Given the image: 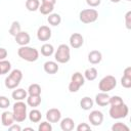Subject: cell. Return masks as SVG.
Returning <instances> with one entry per match:
<instances>
[{"label":"cell","instance_id":"7a4b0ae2","mask_svg":"<svg viewBox=\"0 0 131 131\" xmlns=\"http://www.w3.org/2000/svg\"><path fill=\"white\" fill-rule=\"evenodd\" d=\"M12 114H13V117H14V121L15 122H24L26 119H27V104L23 101V100H19V101H16L14 104H13V107H12Z\"/></svg>","mask_w":131,"mask_h":131},{"label":"cell","instance_id":"ee69618b","mask_svg":"<svg viewBox=\"0 0 131 131\" xmlns=\"http://www.w3.org/2000/svg\"><path fill=\"white\" fill-rule=\"evenodd\" d=\"M127 1H131V0H127Z\"/></svg>","mask_w":131,"mask_h":131},{"label":"cell","instance_id":"ac0fdd59","mask_svg":"<svg viewBox=\"0 0 131 131\" xmlns=\"http://www.w3.org/2000/svg\"><path fill=\"white\" fill-rule=\"evenodd\" d=\"M74 127H75V123L72 118H64L60 122V128L62 131H72Z\"/></svg>","mask_w":131,"mask_h":131},{"label":"cell","instance_id":"f546056e","mask_svg":"<svg viewBox=\"0 0 131 131\" xmlns=\"http://www.w3.org/2000/svg\"><path fill=\"white\" fill-rule=\"evenodd\" d=\"M20 31H21V30H20V25H19V23L16 21V20L12 21V24H11V26H10V29H9V34H10L11 36L15 37Z\"/></svg>","mask_w":131,"mask_h":131},{"label":"cell","instance_id":"60d3db41","mask_svg":"<svg viewBox=\"0 0 131 131\" xmlns=\"http://www.w3.org/2000/svg\"><path fill=\"white\" fill-rule=\"evenodd\" d=\"M123 76L128 77V78H131V67H127V68L124 70V74H123Z\"/></svg>","mask_w":131,"mask_h":131},{"label":"cell","instance_id":"2e32d148","mask_svg":"<svg viewBox=\"0 0 131 131\" xmlns=\"http://www.w3.org/2000/svg\"><path fill=\"white\" fill-rule=\"evenodd\" d=\"M102 59V54L98 50H92L88 54V61L92 64H97L101 61Z\"/></svg>","mask_w":131,"mask_h":131},{"label":"cell","instance_id":"f1b7e54d","mask_svg":"<svg viewBox=\"0 0 131 131\" xmlns=\"http://www.w3.org/2000/svg\"><path fill=\"white\" fill-rule=\"evenodd\" d=\"M28 93L29 95H41V87L39 84L33 83L29 86L28 88Z\"/></svg>","mask_w":131,"mask_h":131},{"label":"cell","instance_id":"d590c367","mask_svg":"<svg viewBox=\"0 0 131 131\" xmlns=\"http://www.w3.org/2000/svg\"><path fill=\"white\" fill-rule=\"evenodd\" d=\"M125 25L128 30L131 29V11H128L125 14Z\"/></svg>","mask_w":131,"mask_h":131},{"label":"cell","instance_id":"5bb4252c","mask_svg":"<svg viewBox=\"0 0 131 131\" xmlns=\"http://www.w3.org/2000/svg\"><path fill=\"white\" fill-rule=\"evenodd\" d=\"M14 117H13V114L9 111H5L2 113L1 115V123L3 126L5 127H9L10 125H12L14 123Z\"/></svg>","mask_w":131,"mask_h":131},{"label":"cell","instance_id":"3957f363","mask_svg":"<svg viewBox=\"0 0 131 131\" xmlns=\"http://www.w3.org/2000/svg\"><path fill=\"white\" fill-rule=\"evenodd\" d=\"M23 79V73L20 70H12L8 77L5 79V87L8 89H15Z\"/></svg>","mask_w":131,"mask_h":131},{"label":"cell","instance_id":"b9f144b4","mask_svg":"<svg viewBox=\"0 0 131 131\" xmlns=\"http://www.w3.org/2000/svg\"><path fill=\"white\" fill-rule=\"evenodd\" d=\"M42 3H47V4L54 5L56 3V0H42Z\"/></svg>","mask_w":131,"mask_h":131},{"label":"cell","instance_id":"4fadbf2b","mask_svg":"<svg viewBox=\"0 0 131 131\" xmlns=\"http://www.w3.org/2000/svg\"><path fill=\"white\" fill-rule=\"evenodd\" d=\"M14 38H15V42H16L19 46H26V45H28V44L30 43V41H31V37H30L29 33L23 32V31H20Z\"/></svg>","mask_w":131,"mask_h":131},{"label":"cell","instance_id":"277c9868","mask_svg":"<svg viewBox=\"0 0 131 131\" xmlns=\"http://www.w3.org/2000/svg\"><path fill=\"white\" fill-rule=\"evenodd\" d=\"M54 58L59 63H67L71 58V50L69 45L60 44L54 53Z\"/></svg>","mask_w":131,"mask_h":131},{"label":"cell","instance_id":"e0dca14e","mask_svg":"<svg viewBox=\"0 0 131 131\" xmlns=\"http://www.w3.org/2000/svg\"><path fill=\"white\" fill-rule=\"evenodd\" d=\"M43 69L44 71L47 73V74H50V75H53V74H56L57 71H58V64L57 62L55 61H52V60H48L44 63L43 66Z\"/></svg>","mask_w":131,"mask_h":131},{"label":"cell","instance_id":"9a60e30c","mask_svg":"<svg viewBox=\"0 0 131 131\" xmlns=\"http://www.w3.org/2000/svg\"><path fill=\"white\" fill-rule=\"evenodd\" d=\"M110 97L111 96L107 94V92H100V93L96 94L95 102L99 106H106L107 104H110Z\"/></svg>","mask_w":131,"mask_h":131},{"label":"cell","instance_id":"836d02e7","mask_svg":"<svg viewBox=\"0 0 131 131\" xmlns=\"http://www.w3.org/2000/svg\"><path fill=\"white\" fill-rule=\"evenodd\" d=\"M10 105V100L6 96H0V108H7Z\"/></svg>","mask_w":131,"mask_h":131},{"label":"cell","instance_id":"603a6c76","mask_svg":"<svg viewBox=\"0 0 131 131\" xmlns=\"http://www.w3.org/2000/svg\"><path fill=\"white\" fill-rule=\"evenodd\" d=\"M27 103L28 105L32 107H37L41 103V96L40 95H29V97H27Z\"/></svg>","mask_w":131,"mask_h":131},{"label":"cell","instance_id":"d6a6232c","mask_svg":"<svg viewBox=\"0 0 131 131\" xmlns=\"http://www.w3.org/2000/svg\"><path fill=\"white\" fill-rule=\"evenodd\" d=\"M39 131H52V126L50 124V122H41L39 127H38Z\"/></svg>","mask_w":131,"mask_h":131},{"label":"cell","instance_id":"30bf717a","mask_svg":"<svg viewBox=\"0 0 131 131\" xmlns=\"http://www.w3.org/2000/svg\"><path fill=\"white\" fill-rule=\"evenodd\" d=\"M37 38L39 41H48L51 38V30L47 26H41L37 31Z\"/></svg>","mask_w":131,"mask_h":131},{"label":"cell","instance_id":"44dd1931","mask_svg":"<svg viewBox=\"0 0 131 131\" xmlns=\"http://www.w3.org/2000/svg\"><path fill=\"white\" fill-rule=\"evenodd\" d=\"M54 53V47L52 44L45 43L41 46V54L43 56H51Z\"/></svg>","mask_w":131,"mask_h":131},{"label":"cell","instance_id":"f35d334b","mask_svg":"<svg viewBox=\"0 0 131 131\" xmlns=\"http://www.w3.org/2000/svg\"><path fill=\"white\" fill-rule=\"evenodd\" d=\"M7 57V50L5 48L0 47V60H3Z\"/></svg>","mask_w":131,"mask_h":131},{"label":"cell","instance_id":"cb8c5ba5","mask_svg":"<svg viewBox=\"0 0 131 131\" xmlns=\"http://www.w3.org/2000/svg\"><path fill=\"white\" fill-rule=\"evenodd\" d=\"M28 116H29V120H30L31 122H33V123H38V122H40V121H41V118H42L41 112H40L39 110H36V108L32 110V111L29 113Z\"/></svg>","mask_w":131,"mask_h":131},{"label":"cell","instance_id":"52a82bcc","mask_svg":"<svg viewBox=\"0 0 131 131\" xmlns=\"http://www.w3.org/2000/svg\"><path fill=\"white\" fill-rule=\"evenodd\" d=\"M79 18L83 24H91L94 23L97 18H98V11L96 9L93 8H87V9H83L80 14H79Z\"/></svg>","mask_w":131,"mask_h":131},{"label":"cell","instance_id":"9c48e42d","mask_svg":"<svg viewBox=\"0 0 131 131\" xmlns=\"http://www.w3.org/2000/svg\"><path fill=\"white\" fill-rule=\"evenodd\" d=\"M88 120L91 125L93 126H99L101 125L103 121V115L100 111H92L90 115L88 116Z\"/></svg>","mask_w":131,"mask_h":131},{"label":"cell","instance_id":"d4e9b609","mask_svg":"<svg viewBox=\"0 0 131 131\" xmlns=\"http://www.w3.org/2000/svg\"><path fill=\"white\" fill-rule=\"evenodd\" d=\"M84 78L88 81H93L97 78V70L95 68H89L84 72Z\"/></svg>","mask_w":131,"mask_h":131},{"label":"cell","instance_id":"1f68e13d","mask_svg":"<svg viewBox=\"0 0 131 131\" xmlns=\"http://www.w3.org/2000/svg\"><path fill=\"white\" fill-rule=\"evenodd\" d=\"M124 103L122 97L118 96V95H114L112 97H110V104L111 105H119V104H122Z\"/></svg>","mask_w":131,"mask_h":131},{"label":"cell","instance_id":"5b68a950","mask_svg":"<svg viewBox=\"0 0 131 131\" xmlns=\"http://www.w3.org/2000/svg\"><path fill=\"white\" fill-rule=\"evenodd\" d=\"M129 113V107L127 106L126 103H122L119 105H111L108 114L111 118L119 120V119H124L128 116Z\"/></svg>","mask_w":131,"mask_h":131},{"label":"cell","instance_id":"ffe728a7","mask_svg":"<svg viewBox=\"0 0 131 131\" xmlns=\"http://www.w3.org/2000/svg\"><path fill=\"white\" fill-rule=\"evenodd\" d=\"M94 104V101L92 100V98H90L89 96H85L81 99L80 101V106L81 108H83L84 111H89L90 108H92Z\"/></svg>","mask_w":131,"mask_h":131},{"label":"cell","instance_id":"484cf974","mask_svg":"<svg viewBox=\"0 0 131 131\" xmlns=\"http://www.w3.org/2000/svg\"><path fill=\"white\" fill-rule=\"evenodd\" d=\"M54 9V5H51V4H47V3H42L40 6H39V11L44 14V15H47V14H50L52 13Z\"/></svg>","mask_w":131,"mask_h":131},{"label":"cell","instance_id":"8992f818","mask_svg":"<svg viewBox=\"0 0 131 131\" xmlns=\"http://www.w3.org/2000/svg\"><path fill=\"white\" fill-rule=\"evenodd\" d=\"M116 86H117V80L112 75H107V76L103 77L99 81V84H98V88L101 92L112 91Z\"/></svg>","mask_w":131,"mask_h":131},{"label":"cell","instance_id":"7c38bea8","mask_svg":"<svg viewBox=\"0 0 131 131\" xmlns=\"http://www.w3.org/2000/svg\"><path fill=\"white\" fill-rule=\"evenodd\" d=\"M84 43V38L80 33H73L70 37V45L71 47L77 49L80 48Z\"/></svg>","mask_w":131,"mask_h":131},{"label":"cell","instance_id":"7402d4cb","mask_svg":"<svg viewBox=\"0 0 131 131\" xmlns=\"http://www.w3.org/2000/svg\"><path fill=\"white\" fill-rule=\"evenodd\" d=\"M48 15L49 16L47 17V21L49 23V25L56 27L61 23V16L58 13H50Z\"/></svg>","mask_w":131,"mask_h":131},{"label":"cell","instance_id":"83f0119b","mask_svg":"<svg viewBox=\"0 0 131 131\" xmlns=\"http://www.w3.org/2000/svg\"><path fill=\"white\" fill-rule=\"evenodd\" d=\"M10 70H11V63L8 60L6 59L0 60V75L7 74Z\"/></svg>","mask_w":131,"mask_h":131},{"label":"cell","instance_id":"8fae6325","mask_svg":"<svg viewBox=\"0 0 131 131\" xmlns=\"http://www.w3.org/2000/svg\"><path fill=\"white\" fill-rule=\"evenodd\" d=\"M46 119L50 123H57L61 119V113L58 108H50L46 113Z\"/></svg>","mask_w":131,"mask_h":131},{"label":"cell","instance_id":"74e56055","mask_svg":"<svg viewBox=\"0 0 131 131\" xmlns=\"http://www.w3.org/2000/svg\"><path fill=\"white\" fill-rule=\"evenodd\" d=\"M101 0H86V3L91 7H96L100 4Z\"/></svg>","mask_w":131,"mask_h":131},{"label":"cell","instance_id":"4316f807","mask_svg":"<svg viewBox=\"0 0 131 131\" xmlns=\"http://www.w3.org/2000/svg\"><path fill=\"white\" fill-rule=\"evenodd\" d=\"M40 2L39 0H27L26 1V8L29 11H36L39 9Z\"/></svg>","mask_w":131,"mask_h":131},{"label":"cell","instance_id":"ba28073f","mask_svg":"<svg viewBox=\"0 0 131 131\" xmlns=\"http://www.w3.org/2000/svg\"><path fill=\"white\" fill-rule=\"evenodd\" d=\"M85 83V78L84 76L79 73V72H76L72 75V78H71V82L69 84V91L70 92H77L80 87H82Z\"/></svg>","mask_w":131,"mask_h":131},{"label":"cell","instance_id":"4dcf8cb0","mask_svg":"<svg viewBox=\"0 0 131 131\" xmlns=\"http://www.w3.org/2000/svg\"><path fill=\"white\" fill-rule=\"evenodd\" d=\"M112 130L113 131H129V127L127 125H125L124 123L118 122L112 126Z\"/></svg>","mask_w":131,"mask_h":131},{"label":"cell","instance_id":"d6986e66","mask_svg":"<svg viewBox=\"0 0 131 131\" xmlns=\"http://www.w3.org/2000/svg\"><path fill=\"white\" fill-rule=\"evenodd\" d=\"M27 95H28L27 91L25 89H23V88H17L15 90H13L12 93H11V96L15 101L24 100L25 98H27Z\"/></svg>","mask_w":131,"mask_h":131},{"label":"cell","instance_id":"8d00e7d4","mask_svg":"<svg viewBox=\"0 0 131 131\" xmlns=\"http://www.w3.org/2000/svg\"><path fill=\"white\" fill-rule=\"evenodd\" d=\"M91 128L87 123H81L77 126V131H90Z\"/></svg>","mask_w":131,"mask_h":131},{"label":"cell","instance_id":"e575fe53","mask_svg":"<svg viewBox=\"0 0 131 131\" xmlns=\"http://www.w3.org/2000/svg\"><path fill=\"white\" fill-rule=\"evenodd\" d=\"M121 85L124 88H130L131 87V78H128V77L123 76L122 79H121Z\"/></svg>","mask_w":131,"mask_h":131},{"label":"cell","instance_id":"6da1fadb","mask_svg":"<svg viewBox=\"0 0 131 131\" xmlns=\"http://www.w3.org/2000/svg\"><path fill=\"white\" fill-rule=\"evenodd\" d=\"M17 54L18 56L29 62H34L39 58V51L34 48V47H30V46H20L17 50Z\"/></svg>","mask_w":131,"mask_h":131},{"label":"cell","instance_id":"7bdbcfd3","mask_svg":"<svg viewBox=\"0 0 131 131\" xmlns=\"http://www.w3.org/2000/svg\"><path fill=\"white\" fill-rule=\"evenodd\" d=\"M121 0H111V2H113V3H119Z\"/></svg>","mask_w":131,"mask_h":131},{"label":"cell","instance_id":"ab89813d","mask_svg":"<svg viewBox=\"0 0 131 131\" xmlns=\"http://www.w3.org/2000/svg\"><path fill=\"white\" fill-rule=\"evenodd\" d=\"M9 130H10V131H20V130H21V128H20V126H19V125H15V124L13 123L12 125H10V126H9Z\"/></svg>","mask_w":131,"mask_h":131}]
</instances>
